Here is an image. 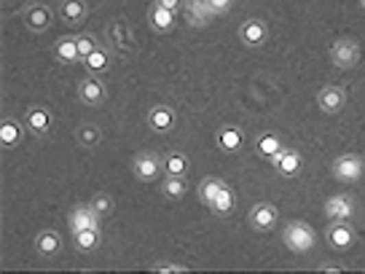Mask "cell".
<instances>
[{"label": "cell", "mask_w": 365, "mask_h": 274, "mask_svg": "<svg viewBox=\"0 0 365 274\" xmlns=\"http://www.w3.org/2000/svg\"><path fill=\"white\" fill-rule=\"evenodd\" d=\"M282 242L287 244V250L304 255V253L311 250V244H314V229L306 220H290L282 229Z\"/></svg>", "instance_id": "obj_1"}, {"label": "cell", "mask_w": 365, "mask_h": 274, "mask_svg": "<svg viewBox=\"0 0 365 274\" xmlns=\"http://www.w3.org/2000/svg\"><path fill=\"white\" fill-rule=\"evenodd\" d=\"M164 172V159L153 151H140L132 159V175L140 183H156L161 181Z\"/></svg>", "instance_id": "obj_2"}, {"label": "cell", "mask_w": 365, "mask_h": 274, "mask_svg": "<svg viewBox=\"0 0 365 274\" xmlns=\"http://www.w3.org/2000/svg\"><path fill=\"white\" fill-rule=\"evenodd\" d=\"M331 60L338 70H352L357 67L363 60V52H360V43L352 41V38H338L333 46H331Z\"/></svg>", "instance_id": "obj_3"}, {"label": "cell", "mask_w": 365, "mask_h": 274, "mask_svg": "<svg viewBox=\"0 0 365 274\" xmlns=\"http://www.w3.org/2000/svg\"><path fill=\"white\" fill-rule=\"evenodd\" d=\"M331 172H333L335 181H341V183H357L360 178H363V172H365L363 156H357V153H341V156H338V159L333 161Z\"/></svg>", "instance_id": "obj_4"}, {"label": "cell", "mask_w": 365, "mask_h": 274, "mask_svg": "<svg viewBox=\"0 0 365 274\" xmlns=\"http://www.w3.org/2000/svg\"><path fill=\"white\" fill-rule=\"evenodd\" d=\"M105 35H108V43L113 46V52L121 54L123 60H129L134 54V38H132V30H129V25L123 19H113L108 25Z\"/></svg>", "instance_id": "obj_5"}, {"label": "cell", "mask_w": 365, "mask_h": 274, "mask_svg": "<svg viewBox=\"0 0 365 274\" xmlns=\"http://www.w3.org/2000/svg\"><path fill=\"white\" fill-rule=\"evenodd\" d=\"M247 220H250V226L255 229V231H272L276 229V223H279V207L272 205V202H258V205H252L250 207V215H247Z\"/></svg>", "instance_id": "obj_6"}, {"label": "cell", "mask_w": 365, "mask_h": 274, "mask_svg": "<svg viewBox=\"0 0 365 274\" xmlns=\"http://www.w3.org/2000/svg\"><path fill=\"white\" fill-rule=\"evenodd\" d=\"M78 100L86 105V108H102L105 105V100H108V89H105V84L97 78V76H84L81 81H78Z\"/></svg>", "instance_id": "obj_7"}, {"label": "cell", "mask_w": 365, "mask_h": 274, "mask_svg": "<svg viewBox=\"0 0 365 274\" xmlns=\"http://www.w3.org/2000/svg\"><path fill=\"white\" fill-rule=\"evenodd\" d=\"M237 35H239L242 46H247V49H261L269 41V25L263 19H258V16H252V19H244L242 25H239Z\"/></svg>", "instance_id": "obj_8"}, {"label": "cell", "mask_w": 365, "mask_h": 274, "mask_svg": "<svg viewBox=\"0 0 365 274\" xmlns=\"http://www.w3.org/2000/svg\"><path fill=\"white\" fill-rule=\"evenodd\" d=\"M272 164H274V170H276V175H282V178H296V175L304 170V156H301L298 148L285 146V148L272 159Z\"/></svg>", "instance_id": "obj_9"}, {"label": "cell", "mask_w": 365, "mask_h": 274, "mask_svg": "<svg viewBox=\"0 0 365 274\" xmlns=\"http://www.w3.org/2000/svg\"><path fill=\"white\" fill-rule=\"evenodd\" d=\"M215 146L223 153H239L244 148V132L239 124H223L215 132Z\"/></svg>", "instance_id": "obj_10"}, {"label": "cell", "mask_w": 365, "mask_h": 274, "mask_svg": "<svg viewBox=\"0 0 365 274\" xmlns=\"http://www.w3.org/2000/svg\"><path fill=\"white\" fill-rule=\"evenodd\" d=\"M57 16L67 27H81L89 19V5H86V0H60Z\"/></svg>", "instance_id": "obj_11"}, {"label": "cell", "mask_w": 365, "mask_h": 274, "mask_svg": "<svg viewBox=\"0 0 365 274\" xmlns=\"http://www.w3.org/2000/svg\"><path fill=\"white\" fill-rule=\"evenodd\" d=\"M25 126H27V132L35 135V137H43V135H49L51 132V126H54V116H51V111L46 108V105H32L27 108V113H25Z\"/></svg>", "instance_id": "obj_12"}, {"label": "cell", "mask_w": 365, "mask_h": 274, "mask_svg": "<svg viewBox=\"0 0 365 274\" xmlns=\"http://www.w3.org/2000/svg\"><path fill=\"white\" fill-rule=\"evenodd\" d=\"M145 124L156 135H169L175 129V124H178V113L169 105H153L148 111V116H145Z\"/></svg>", "instance_id": "obj_13"}, {"label": "cell", "mask_w": 365, "mask_h": 274, "mask_svg": "<svg viewBox=\"0 0 365 274\" xmlns=\"http://www.w3.org/2000/svg\"><path fill=\"white\" fill-rule=\"evenodd\" d=\"M25 132H27L25 122L11 119V116L0 119V148H3V151L19 148V146H22V140H25Z\"/></svg>", "instance_id": "obj_14"}, {"label": "cell", "mask_w": 365, "mask_h": 274, "mask_svg": "<svg viewBox=\"0 0 365 274\" xmlns=\"http://www.w3.org/2000/svg\"><path fill=\"white\" fill-rule=\"evenodd\" d=\"M182 14H185V22L191 27H207L215 19L213 8L207 5V0H182Z\"/></svg>", "instance_id": "obj_15"}, {"label": "cell", "mask_w": 365, "mask_h": 274, "mask_svg": "<svg viewBox=\"0 0 365 274\" xmlns=\"http://www.w3.org/2000/svg\"><path fill=\"white\" fill-rule=\"evenodd\" d=\"M99 215L94 213V207L91 205H75L70 215H67V223H70V231L73 234H78V231H84V229H99Z\"/></svg>", "instance_id": "obj_16"}, {"label": "cell", "mask_w": 365, "mask_h": 274, "mask_svg": "<svg viewBox=\"0 0 365 274\" xmlns=\"http://www.w3.org/2000/svg\"><path fill=\"white\" fill-rule=\"evenodd\" d=\"M325 240L333 250H349L355 244V229L349 226V220H331Z\"/></svg>", "instance_id": "obj_17"}, {"label": "cell", "mask_w": 365, "mask_h": 274, "mask_svg": "<svg viewBox=\"0 0 365 274\" xmlns=\"http://www.w3.org/2000/svg\"><path fill=\"white\" fill-rule=\"evenodd\" d=\"M54 22V11L43 3H32L30 8L25 11V27L30 32H46Z\"/></svg>", "instance_id": "obj_18"}, {"label": "cell", "mask_w": 365, "mask_h": 274, "mask_svg": "<svg viewBox=\"0 0 365 274\" xmlns=\"http://www.w3.org/2000/svg\"><path fill=\"white\" fill-rule=\"evenodd\" d=\"M346 91L341 89V87H325V89H320V94H317V105H320V111L322 113H331V116H335V113H341L344 108H346Z\"/></svg>", "instance_id": "obj_19"}, {"label": "cell", "mask_w": 365, "mask_h": 274, "mask_svg": "<svg viewBox=\"0 0 365 274\" xmlns=\"http://www.w3.org/2000/svg\"><path fill=\"white\" fill-rule=\"evenodd\" d=\"M175 22H178V14L175 11H169V8L158 5V3H153L151 8H148V27L153 32L167 35V32L175 30Z\"/></svg>", "instance_id": "obj_20"}, {"label": "cell", "mask_w": 365, "mask_h": 274, "mask_svg": "<svg viewBox=\"0 0 365 274\" xmlns=\"http://www.w3.org/2000/svg\"><path fill=\"white\" fill-rule=\"evenodd\" d=\"M325 215H328V220H349L355 215V199H352V194H333V196H328Z\"/></svg>", "instance_id": "obj_21"}, {"label": "cell", "mask_w": 365, "mask_h": 274, "mask_svg": "<svg viewBox=\"0 0 365 274\" xmlns=\"http://www.w3.org/2000/svg\"><path fill=\"white\" fill-rule=\"evenodd\" d=\"M60 250H62V237L54 229L38 231V237H35V253H38L40 258H51V255H57Z\"/></svg>", "instance_id": "obj_22"}, {"label": "cell", "mask_w": 365, "mask_h": 274, "mask_svg": "<svg viewBox=\"0 0 365 274\" xmlns=\"http://www.w3.org/2000/svg\"><path fill=\"white\" fill-rule=\"evenodd\" d=\"M234 210H237V194H234L231 185H223L217 191L215 202L210 205V213L217 215V218H228V215H234Z\"/></svg>", "instance_id": "obj_23"}, {"label": "cell", "mask_w": 365, "mask_h": 274, "mask_svg": "<svg viewBox=\"0 0 365 274\" xmlns=\"http://www.w3.org/2000/svg\"><path fill=\"white\" fill-rule=\"evenodd\" d=\"M110 65H113V54H110L105 46H97L89 57L84 60V67H86V73H91V76H102V73H108Z\"/></svg>", "instance_id": "obj_24"}, {"label": "cell", "mask_w": 365, "mask_h": 274, "mask_svg": "<svg viewBox=\"0 0 365 274\" xmlns=\"http://www.w3.org/2000/svg\"><path fill=\"white\" fill-rule=\"evenodd\" d=\"M54 57L60 65H78L81 62V54H78V41L64 35L54 43Z\"/></svg>", "instance_id": "obj_25"}, {"label": "cell", "mask_w": 365, "mask_h": 274, "mask_svg": "<svg viewBox=\"0 0 365 274\" xmlns=\"http://www.w3.org/2000/svg\"><path fill=\"white\" fill-rule=\"evenodd\" d=\"M252 146H255V153H258V156H263V159H269V161H272L274 156L285 148L282 137H279V135H274V132H263V135H258Z\"/></svg>", "instance_id": "obj_26"}, {"label": "cell", "mask_w": 365, "mask_h": 274, "mask_svg": "<svg viewBox=\"0 0 365 274\" xmlns=\"http://www.w3.org/2000/svg\"><path fill=\"white\" fill-rule=\"evenodd\" d=\"M161 194L167 196V199H172V202H178L182 199L185 194H188V183H185V175H164V181H161Z\"/></svg>", "instance_id": "obj_27"}, {"label": "cell", "mask_w": 365, "mask_h": 274, "mask_svg": "<svg viewBox=\"0 0 365 274\" xmlns=\"http://www.w3.org/2000/svg\"><path fill=\"white\" fill-rule=\"evenodd\" d=\"M226 185V181H220V178H215V175H207V178H202L199 185H196V194H199V202L204 205V207H210L215 202V196H217V191Z\"/></svg>", "instance_id": "obj_28"}, {"label": "cell", "mask_w": 365, "mask_h": 274, "mask_svg": "<svg viewBox=\"0 0 365 274\" xmlns=\"http://www.w3.org/2000/svg\"><path fill=\"white\" fill-rule=\"evenodd\" d=\"M99 242H102V231L99 229H84V231L73 234V244H75L78 253H91V250L99 247Z\"/></svg>", "instance_id": "obj_29"}, {"label": "cell", "mask_w": 365, "mask_h": 274, "mask_svg": "<svg viewBox=\"0 0 365 274\" xmlns=\"http://www.w3.org/2000/svg\"><path fill=\"white\" fill-rule=\"evenodd\" d=\"M164 159V175H188V167H191V161H188V156L180 151H169L161 156Z\"/></svg>", "instance_id": "obj_30"}, {"label": "cell", "mask_w": 365, "mask_h": 274, "mask_svg": "<svg viewBox=\"0 0 365 274\" xmlns=\"http://www.w3.org/2000/svg\"><path fill=\"white\" fill-rule=\"evenodd\" d=\"M75 140L81 148H97L102 143V129L97 124H81L75 129Z\"/></svg>", "instance_id": "obj_31"}, {"label": "cell", "mask_w": 365, "mask_h": 274, "mask_svg": "<svg viewBox=\"0 0 365 274\" xmlns=\"http://www.w3.org/2000/svg\"><path fill=\"white\" fill-rule=\"evenodd\" d=\"M89 205L94 207V213L99 215V218H108V215L113 213V207H116V202H113V196H110L108 191H97V194L91 196Z\"/></svg>", "instance_id": "obj_32"}, {"label": "cell", "mask_w": 365, "mask_h": 274, "mask_svg": "<svg viewBox=\"0 0 365 274\" xmlns=\"http://www.w3.org/2000/svg\"><path fill=\"white\" fill-rule=\"evenodd\" d=\"M75 41H78V54H81V62L86 60L91 52H94V49L99 46V41H97V38H94L91 32H81V35H78Z\"/></svg>", "instance_id": "obj_33"}, {"label": "cell", "mask_w": 365, "mask_h": 274, "mask_svg": "<svg viewBox=\"0 0 365 274\" xmlns=\"http://www.w3.org/2000/svg\"><path fill=\"white\" fill-rule=\"evenodd\" d=\"M151 272H161V274H182L188 272L182 264H175V261H156L151 266Z\"/></svg>", "instance_id": "obj_34"}, {"label": "cell", "mask_w": 365, "mask_h": 274, "mask_svg": "<svg viewBox=\"0 0 365 274\" xmlns=\"http://www.w3.org/2000/svg\"><path fill=\"white\" fill-rule=\"evenodd\" d=\"M207 5L213 8L215 16H223V14H228L234 8V0H207Z\"/></svg>", "instance_id": "obj_35"}, {"label": "cell", "mask_w": 365, "mask_h": 274, "mask_svg": "<svg viewBox=\"0 0 365 274\" xmlns=\"http://www.w3.org/2000/svg\"><path fill=\"white\" fill-rule=\"evenodd\" d=\"M153 3H158V5H164V8H169V11H182V0H153Z\"/></svg>", "instance_id": "obj_36"}, {"label": "cell", "mask_w": 365, "mask_h": 274, "mask_svg": "<svg viewBox=\"0 0 365 274\" xmlns=\"http://www.w3.org/2000/svg\"><path fill=\"white\" fill-rule=\"evenodd\" d=\"M320 272L338 274V272H346V266L344 264H320Z\"/></svg>", "instance_id": "obj_37"}, {"label": "cell", "mask_w": 365, "mask_h": 274, "mask_svg": "<svg viewBox=\"0 0 365 274\" xmlns=\"http://www.w3.org/2000/svg\"><path fill=\"white\" fill-rule=\"evenodd\" d=\"M360 5H363V8H365V0H360Z\"/></svg>", "instance_id": "obj_38"}]
</instances>
